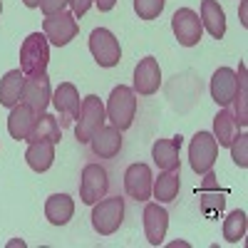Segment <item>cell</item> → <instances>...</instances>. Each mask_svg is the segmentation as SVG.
Wrapping results in <instances>:
<instances>
[{"label": "cell", "instance_id": "6da1fadb", "mask_svg": "<svg viewBox=\"0 0 248 248\" xmlns=\"http://www.w3.org/2000/svg\"><path fill=\"white\" fill-rule=\"evenodd\" d=\"M50 62V45L45 32H30L20 45V70L25 77L45 75Z\"/></svg>", "mask_w": 248, "mask_h": 248}, {"label": "cell", "instance_id": "7a4b0ae2", "mask_svg": "<svg viewBox=\"0 0 248 248\" xmlns=\"http://www.w3.org/2000/svg\"><path fill=\"white\" fill-rule=\"evenodd\" d=\"M107 122V109L102 105V99L97 94H87L79 105L77 124H75V137L79 144H90V139L105 127Z\"/></svg>", "mask_w": 248, "mask_h": 248}, {"label": "cell", "instance_id": "3957f363", "mask_svg": "<svg viewBox=\"0 0 248 248\" xmlns=\"http://www.w3.org/2000/svg\"><path fill=\"white\" fill-rule=\"evenodd\" d=\"M105 109H107V119L114 124L119 132L129 129L134 124V114H137V92L132 87H127V85L114 87Z\"/></svg>", "mask_w": 248, "mask_h": 248}, {"label": "cell", "instance_id": "277c9868", "mask_svg": "<svg viewBox=\"0 0 248 248\" xmlns=\"http://www.w3.org/2000/svg\"><path fill=\"white\" fill-rule=\"evenodd\" d=\"M124 221V199L109 196L99 199L92 209V229L99 236H112L119 231V226Z\"/></svg>", "mask_w": 248, "mask_h": 248}, {"label": "cell", "instance_id": "5b68a950", "mask_svg": "<svg viewBox=\"0 0 248 248\" xmlns=\"http://www.w3.org/2000/svg\"><path fill=\"white\" fill-rule=\"evenodd\" d=\"M109 191V176H107V169L99 167V164H87L82 169V176H79V199L82 203L87 206H94L99 199H105Z\"/></svg>", "mask_w": 248, "mask_h": 248}, {"label": "cell", "instance_id": "8992f818", "mask_svg": "<svg viewBox=\"0 0 248 248\" xmlns=\"http://www.w3.org/2000/svg\"><path fill=\"white\" fill-rule=\"evenodd\" d=\"M43 32H45V37L50 40L52 45L65 47L67 43H72V40L77 37L79 25H77V20H75L72 13L60 10V13L45 15V20H43Z\"/></svg>", "mask_w": 248, "mask_h": 248}, {"label": "cell", "instance_id": "52a82bcc", "mask_svg": "<svg viewBox=\"0 0 248 248\" xmlns=\"http://www.w3.org/2000/svg\"><path fill=\"white\" fill-rule=\"evenodd\" d=\"M90 52L99 67H114L122 60V47L119 40L107 30V28H94L90 35Z\"/></svg>", "mask_w": 248, "mask_h": 248}, {"label": "cell", "instance_id": "ba28073f", "mask_svg": "<svg viewBox=\"0 0 248 248\" xmlns=\"http://www.w3.org/2000/svg\"><path fill=\"white\" fill-rule=\"evenodd\" d=\"M218 159V144L211 132H196L189 147V161L196 174H209Z\"/></svg>", "mask_w": 248, "mask_h": 248}, {"label": "cell", "instance_id": "9c48e42d", "mask_svg": "<svg viewBox=\"0 0 248 248\" xmlns=\"http://www.w3.org/2000/svg\"><path fill=\"white\" fill-rule=\"evenodd\" d=\"M171 30L179 40L181 47H194L199 45V40L203 35V25H201V17L199 13H194L191 8H179L171 15Z\"/></svg>", "mask_w": 248, "mask_h": 248}, {"label": "cell", "instance_id": "30bf717a", "mask_svg": "<svg viewBox=\"0 0 248 248\" xmlns=\"http://www.w3.org/2000/svg\"><path fill=\"white\" fill-rule=\"evenodd\" d=\"M52 99V90H50V79L47 72L45 75H35V77H25V87H23V97L20 102L28 105L37 117L43 114Z\"/></svg>", "mask_w": 248, "mask_h": 248}, {"label": "cell", "instance_id": "8fae6325", "mask_svg": "<svg viewBox=\"0 0 248 248\" xmlns=\"http://www.w3.org/2000/svg\"><path fill=\"white\" fill-rule=\"evenodd\" d=\"M50 102L55 105V109L60 114V127H70V124L77 119L82 102H79V92H77V87L72 85V82H62V85L55 90Z\"/></svg>", "mask_w": 248, "mask_h": 248}, {"label": "cell", "instance_id": "7c38bea8", "mask_svg": "<svg viewBox=\"0 0 248 248\" xmlns=\"http://www.w3.org/2000/svg\"><path fill=\"white\" fill-rule=\"evenodd\" d=\"M152 184H154V176L147 164H132L124 171V191L134 201H147L152 196Z\"/></svg>", "mask_w": 248, "mask_h": 248}, {"label": "cell", "instance_id": "4fadbf2b", "mask_svg": "<svg viewBox=\"0 0 248 248\" xmlns=\"http://www.w3.org/2000/svg\"><path fill=\"white\" fill-rule=\"evenodd\" d=\"M161 87V70H159V62L154 57H144L139 60V65L134 70V92L149 97Z\"/></svg>", "mask_w": 248, "mask_h": 248}, {"label": "cell", "instance_id": "5bb4252c", "mask_svg": "<svg viewBox=\"0 0 248 248\" xmlns=\"http://www.w3.org/2000/svg\"><path fill=\"white\" fill-rule=\"evenodd\" d=\"M167 229H169V214L159 203L144 206V233H147V241L152 246H161V241L167 238Z\"/></svg>", "mask_w": 248, "mask_h": 248}, {"label": "cell", "instance_id": "9a60e30c", "mask_svg": "<svg viewBox=\"0 0 248 248\" xmlns=\"http://www.w3.org/2000/svg\"><path fill=\"white\" fill-rule=\"evenodd\" d=\"M236 87H238V79H236V72L231 67H218L211 77V97L218 107H229L233 102V94H236Z\"/></svg>", "mask_w": 248, "mask_h": 248}, {"label": "cell", "instance_id": "2e32d148", "mask_svg": "<svg viewBox=\"0 0 248 248\" xmlns=\"http://www.w3.org/2000/svg\"><path fill=\"white\" fill-rule=\"evenodd\" d=\"M90 149L94 156L99 159H112L122 152V132L109 124V127H102L92 139H90Z\"/></svg>", "mask_w": 248, "mask_h": 248}, {"label": "cell", "instance_id": "e0dca14e", "mask_svg": "<svg viewBox=\"0 0 248 248\" xmlns=\"http://www.w3.org/2000/svg\"><path fill=\"white\" fill-rule=\"evenodd\" d=\"M181 141L184 137H174V139H156L154 147H152V159L161 171H169V169H179V152H181Z\"/></svg>", "mask_w": 248, "mask_h": 248}, {"label": "cell", "instance_id": "ac0fdd59", "mask_svg": "<svg viewBox=\"0 0 248 248\" xmlns=\"http://www.w3.org/2000/svg\"><path fill=\"white\" fill-rule=\"evenodd\" d=\"M35 122H37V114L28 107V105H15L13 109H10V117H8V132H10V137L13 139H17V141H28V137H30V132H32V127H35Z\"/></svg>", "mask_w": 248, "mask_h": 248}, {"label": "cell", "instance_id": "d6986e66", "mask_svg": "<svg viewBox=\"0 0 248 248\" xmlns=\"http://www.w3.org/2000/svg\"><path fill=\"white\" fill-rule=\"evenodd\" d=\"M45 216L52 226H65L75 216V201L67 194H52L45 201Z\"/></svg>", "mask_w": 248, "mask_h": 248}, {"label": "cell", "instance_id": "ffe728a7", "mask_svg": "<svg viewBox=\"0 0 248 248\" xmlns=\"http://www.w3.org/2000/svg\"><path fill=\"white\" fill-rule=\"evenodd\" d=\"M23 87H25V75H23V70H10V72H5V77L0 79V105L8 107V109H13L15 105H20Z\"/></svg>", "mask_w": 248, "mask_h": 248}, {"label": "cell", "instance_id": "44dd1931", "mask_svg": "<svg viewBox=\"0 0 248 248\" xmlns=\"http://www.w3.org/2000/svg\"><path fill=\"white\" fill-rule=\"evenodd\" d=\"M201 25L216 40H221L226 35V15L216 0H201Z\"/></svg>", "mask_w": 248, "mask_h": 248}, {"label": "cell", "instance_id": "7402d4cb", "mask_svg": "<svg viewBox=\"0 0 248 248\" xmlns=\"http://www.w3.org/2000/svg\"><path fill=\"white\" fill-rule=\"evenodd\" d=\"M241 134V127L233 117L231 109H221L216 117H214V139L218 147H231L233 139Z\"/></svg>", "mask_w": 248, "mask_h": 248}, {"label": "cell", "instance_id": "603a6c76", "mask_svg": "<svg viewBox=\"0 0 248 248\" xmlns=\"http://www.w3.org/2000/svg\"><path fill=\"white\" fill-rule=\"evenodd\" d=\"M179 186H181L179 169H169V171H161L159 179L152 184V194L159 203H169L179 196Z\"/></svg>", "mask_w": 248, "mask_h": 248}, {"label": "cell", "instance_id": "cb8c5ba5", "mask_svg": "<svg viewBox=\"0 0 248 248\" xmlns=\"http://www.w3.org/2000/svg\"><path fill=\"white\" fill-rule=\"evenodd\" d=\"M25 161H28V167L37 174H43L47 171L52 164H55V144L50 141H35L28 147L25 152Z\"/></svg>", "mask_w": 248, "mask_h": 248}, {"label": "cell", "instance_id": "d4e9b609", "mask_svg": "<svg viewBox=\"0 0 248 248\" xmlns=\"http://www.w3.org/2000/svg\"><path fill=\"white\" fill-rule=\"evenodd\" d=\"M62 134H60V122L52 117V114H40L35 127L28 137V144H35V141H50V144H60Z\"/></svg>", "mask_w": 248, "mask_h": 248}, {"label": "cell", "instance_id": "484cf974", "mask_svg": "<svg viewBox=\"0 0 248 248\" xmlns=\"http://www.w3.org/2000/svg\"><path fill=\"white\" fill-rule=\"evenodd\" d=\"M236 79H238V87H236V94H233V117L238 122V127L243 129L248 124V107H246V97H248V82H246V65H238V72H236Z\"/></svg>", "mask_w": 248, "mask_h": 248}, {"label": "cell", "instance_id": "4316f807", "mask_svg": "<svg viewBox=\"0 0 248 248\" xmlns=\"http://www.w3.org/2000/svg\"><path fill=\"white\" fill-rule=\"evenodd\" d=\"M246 236V214L243 211H231L223 221V238L229 243H238Z\"/></svg>", "mask_w": 248, "mask_h": 248}, {"label": "cell", "instance_id": "83f0119b", "mask_svg": "<svg viewBox=\"0 0 248 248\" xmlns=\"http://www.w3.org/2000/svg\"><path fill=\"white\" fill-rule=\"evenodd\" d=\"M167 5V0H134V13L139 20H156Z\"/></svg>", "mask_w": 248, "mask_h": 248}, {"label": "cell", "instance_id": "f1b7e54d", "mask_svg": "<svg viewBox=\"0 0 248 248\" xmlns=\"http://www.w3.org/2000/svg\"><path fill=\"white\" fill-rule=\"evenodd\" d=\"M229 149H231L233 161L238 164L241 169H246V167H248V134H238Z\"/></svg>", "mask_w": 248, "mask_h": 248}, {"label": "cell", "instance_id": "f546056e", "mask_svg": "<svg viewBox=\"0 0 248 248\" xmlns=\"http://www.w3.org/2000/svg\"><path fill=\"white\" fill-rule=\"evenodd\" d=\"M70 5V0H40V10L45 15H52V13H60Z\"/></svg>", "mask_w": 248, "mask_h": 248}, {"label": "cell", "instance_id": "4dcf8cb0", "mask_svg": "<svg viewBox=\"0 0 248 248\" xmlns=\"http://www.w3.org/2000/svg\"><path fill=\"white\" fill-rule=\"evenodd\" d=\"M70 5H72V15L75 17H82L92 5H94V0H70Z\"/></svg>", "mask_w": 248, "mask_h": 248}, {"label": "cell", "instance_id": "1f68e13d", "mask_svg": "<svg viewBox=\"0 0 248 248\" xmlns=\"http://www.w3.org/2000/svg\"><path fill=\"white\" fill-rule=\"evenodd\" d=\"M94 5H97L102 13H109V10L117 5V0H94Z\"/></svg>", "mask_w": 248, "mask_h": 248}, {"label": "cell", "instance_id": "d6a6232c", "mask_svg": "<svg viewBox=\"0 0 248 248\" xmlns=\"http://www.w3.org/2000/svg\"><path fill=\"white\" fill-rule=\"evenodd\" d=\"M28 8H40V0H23Z\"/></svg>", "mask_w": 248, "mask_h": 248}, {"label": "cell", "instance_id": "836d02e7", "mask_svg": "<svg viewBox=\"0 0 248 248\" xmlns=\"http://www.w3.org/2000/svg\"><path fill=\"white\" fill-rule=\"evenodd\" d=\"M0 13H3V0H0Z\"/></svg>", "mask_w": 248, "mask_h": 248}]
</instances>
